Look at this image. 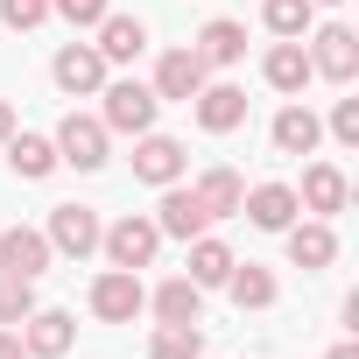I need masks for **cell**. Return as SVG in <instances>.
<instances>
[{
	"mask_svg": "<svg viewBox=\"0 0 359 359\" xmlns=\"http://www.w3.org/2000/svg\"><path fill=\"white\" fill-rule=\"evenodd\" d=\"M50 141H57V162H71L78 176L106 169V148H113V134H106L99 113H64V127H57Z\"/></svg>",
	"mask_w": 359,
	"mask_h": 359,
	"instance_id": "6da1fadb",
	"label": "cell"
},
{
	"mask_svg": "<svg viewBox=\"0 0 359 359\" xmlns=\"http://www.w3.org/2000/svg\"><path fill=\"white\" fill-rule=\"evenodd\" d=\"M99 99H106V113H99L106 134H148L155 127V106H162L141 78H113V85H99Z\"/></svg>",
	"mask_w": 359,
	"mask_h": 359,
	"instance_id": "7a4b0ae2",
	"label": "cell"
},
{
	"mask_svg": "<svg viewBox=\"0 0 359 359\" xmlns=\"http://www.w3.org/2000/svg\"><path fill=\"white\" fill-rule=\"evenodd\" d=\"M99 254H106L113 268H134V275H141V268H148V261L162 254V233H155V219L127 212L120 226H106V233H99Z\"/></svg>",
	"mask_w": 359,
	"mask_h": 359,
	"instance_id": "3957f363",
	"label": "cell"
},
{
	"mask_svg": "<svg viewBox=\"0 0 359 359\" xmlns=\"http://www.w3.org/2000/svg\"><path fill=\"white\" fill-rule=\"evenodd\" d=\"M141 310H148V289H141L134 268H106V275L92 282V317H99V324H134Z\"/></svg>",
	"mask_w": 359,
	"mask_h": 359,
	"instance_id": "277c9868",
	"label": "cell"
},
{
	"mask_svg": "<svg viewBox=\"0 0 359 359\" xmlns=\"http://www.w3.org/2000/svg\"><path fill=\"white\" fill-rule=\"evenodd\" d=\"M310 71L331 78V85H352V78H359V36H352L345 22H324V29L310 36Z\"/></svg>",
	"mask_w": 359,
	"mask_h": 359,
	"instance_id": "5b68a950",
	"label": "cell"
},
{
	"mask_svg": "<svg viewBox=\"0 0 359 359\" xmlns=\"http://www.w3.org/2000/svg\"><path fill=\"white\" fill-rule=\"evenodd\" d=\"M99 212L92 205H57L50 212V226H43V240L57 247V254H71V261H85V254H99Z\"/></svg>",
	"mask_w": 359,
	"mask_h": 359,
	"instance_id": "8992f818",
	"label": "cell"
},
{
	"mask_svg": "<svg viewBox=\"0 0 359 359\" xmlns=\"http://www.w3.org/2000/svg\"><path fill=\"white\" fill-rule=\"evenodd\" d=\"M50 78H57V92H71V99H92V92L106 85V57H99L92 43H64V50L50 57Z\"/></svg>",
	"mask_w": 359,
	"mask_h": 359,
	"instance_id": "52a82bcc",
	"label": "cell"
},
{
	"mask_svg": "<svg viewBox=\"0 0 359 359\" xmlns=\"http://www.w3.org/2000/svg\"><path fill=\"white\" fill-rule=\"evenodd\" d=\"M78 345V317L71 310H29L22 317V352L29 359H64Z\"/></svg>",
	"mask_w": 359,
	"mask_h": 359,
	"instance_id": "ba28073f",
	"label": "cell"
},
{
	"mask_svg": "<svg viewBox=\"0 0 359 359\" xmlns=\"http://www.w3.org/2000/svg\"><path fill=\"white\" fill-rule=\"evenodd\" d=\"M134 176H141V184H176V176H184V141H176V134H134Z\"/></svg>",
	"mask_w": 359,
	"mask_h": 359,
	"instance_id": "9c48e42d",
	"label": "cell"
},
{
	"mask_svg": "<svg viewBox=\"0 0 359 359\" xmlns=\"http://www.w3.org/2000/svg\"><path fill=\"white\" fill-rule=\"evenodd\" d=\"M212 71L198 64V50H162V64H155V99H169V106H191L198 99V85H205Z\"/></svg>",
	"mask_w": 359,
	"mask_h": 359,
	"instance_id": "30bf717a",
	"label": "cell"
},
{
	"mask_svg": "<svg viewBox=\"0 0 359 359\" xmlns=\"http://www.w3.org/2000/svg\"><path fill=\"white\" fill-rule=\"evenodd\" d=\"M155 233L162 240H198V233H212V219H205V205L184 191V184H162V205H155Z\"/></svg>",
	"mask_w": 359,
	"mask_h": 359,
	"instance_id": "8fae6325",
	"label": "cell"
},
{
	"mask_svg": "<svg viewBox=\"0 0 359 359\" xmlns=\"http://www.w3.org/2000/svg\"><path fill=\"white\" fill-rule=\"evenodd\" d=\"M345 198H352V184H345V169H338V162H310V169H303L296 205H303L310 219H338V212H345Z\"/></svg>",
	"mask_w": 359,
	"mask_h": 359,
	"instance_id": "7c38bea8",
	"label": "cell"
},
{
	"mask_svg": "<svg viewBox=\"0 0 359 359\" xmlns=\"http://www.w3.org/2000/svg\"><path fill=\"white\" fill-rule=\"evenodd\" d=\"M50 261H57V247H50L36 226H8V233H0V275H22V282H36Z\"/></svg>",
	"mask_w": 359,
	"mask_h": 359,
	"instance_id": "4fadbf2b",
	"label": "cell"
},
{
	"mask_svg": "<svg viewBox=\"0 0 359 359\" xmlns=\"http://www.w3.org/2000/svg\"><path fill=\"white\" fill-rule=\"evenodd\" d=\"M191 106H198V127H205V134H233V127H247V92L226 85V78H219V85L205 78Z\"/></svg>",
	"mask_w": 359,
	"mask_h": 359,
	"instance_id": "5bb4252c",
	"label": "cell"
},
{
	"mask_svg": "<svg viewBox=\"0 0 359 359\" xmlns=\"http://www.w3.org/2000/svg\"><path fill=\"white\" fill-rule=\"evenodd\" d=\"M191 50H198V64H205V71H233V64L247 57V22L219 15V22H205V29H198V43H191Z\"/></svg>",
	"mask_w": 359,
	"mask_h": 359,
	"instance_id": "9a60e30c",
	"label": "cell"
},
{
	"mask_svg": "<svg viewBox=\"0 0 359 359\" xmlns=\"http://www.w3.org/2000/svg\"><path fill=\"white\" fill-rule=\"evenodd\" d=\"M240 212H247L261 233H289V226L303 219V205H296V191H289V184H254V191L240 198Z\"/></svg>",
	"mask_w": 359,
	"mask_h": 359,
	"instance_id": "2e32d148",
	"label": "cell"
},
{
	"mask_svg": "<svg viewBox=\"0 0 359 359\" xmlns=\"http://www.w3.org/2000/svg\"><path fill=\"white\" fill-rule=\"evenodd\" d=\"M282 240H289V261H296V268H310V275L338 261V233H331V219H296Z\"/></svg>",
	"mask_w": 359,
	"mask_h": 359,
	"instance_id": "e0dca14e",
	"label": "cell"
},
{
	"mask_svg": "<svg viewBox=\"0 0 359 359\" xmlns=\"http://www.w3.org/2000/svg\"><path fill=\"white\" fill-rule=\"evenodd\" d=\"M191 198L205 205V219H240V198H247V184H240V169H226V162H212L198 184H191Z\"/></svg>",
	"mask_w": 359,
	"mask_h": 359,
	"instance_id": "ac0fdd59",
	"label": "cell"
},
{
	"mask_svg": "<svg viewBox=\"0 0 359 359\" xmlns=\"http://www.w3.org/2000/svg\"><path fill=\"white\" fill-rule=\"evenodd\" d=\"M0 148H8V169L22 176V184H43V176H57V169H64V162H57V141H50V134H8Z\"/></svg>",
	"mask_w": 359,
	"mask_h": 359,
	"instance_id": "d6986e66",
	"label": "cell"
},
{
	"mask_svg": "<svg viewBox=\"0 0 359 359\" xmlns=\"http://www.w3.org/2000/svg\"><path fill=\"white\" fill-rule=\"evenodd\" d=\"M148 310H155L162 324H205V289H198L191 275H169V282L148 296Z\"/></svg>",
	"mask_w": 359,
	"mask_h": 359,
	"instance_id": "ffe728a7",
	"label": "cell"
},
{
	"mask_svg": "<svg viewBox=\"0 0 359 359\" xmlns=\"http://www.w3.org/2000/svg\"><path fill=\"white\" fill-rule=\"evenodd\" d=\"M106 64H134L141 50H148V29H141V15H106L99 22V43H92Z\"/></svg>",
	"mask_w": 359,
	"mask_h": 359,
	"instance_id": "44dd1931",
	"label": "cell"
},
{
	"mask_svg": "<svg viewBox=\"0 0 359 359\" xmlns=\"http://www.w3.org/2000/svg\"><path fill=\"white\" fill-rule=\"evenodd\" d=\"M261 78H268L275 92L303 99V85H310L317 71H310V50H303V43H275V50H268V64H261Z\"/></svg>",
	"mask_w": 359,
	"mask_h": 359,
	"instance_id": "7402d4cb",
	"label": "cell"
},
{
	"mask_svg": "<svg viewBox=\"0 0 359 359\" xmlns=\"http://www.w3.org/2000/svg\"><path fill=\"white\" fill-rule=\"evenodd\" d=\"M268 134H275V148H282V155H317V141H324V120H317L310 106H282Z\"/></svg>",
	"mask_w": 359,
	"mask_h": 359,
	"instance_id": "603a6c76",
	"label": "cell"
},
{
	"mask_svg": "<svg viewBox=\"0 0 359 359\" xmlns=\"http://www.w3.org/2000/svg\"><path fill=\"white\" fill-rule=\"evenodd\" d=\"M233 261H240V254H233L226 240H212V233H198V240H191V282H198V289H226Z\"/></svg>",
	"mask_w": 359,
	"mask_h": 359,
	"instance_id": "cb8c5ba5",
	"label": "cell"
},
{
	"mask_svg": "<svg viewBox=\"0 0 359 359\" xmlns=\"http://www.w3.org/2000/svg\"><path fill=\"white\" fill-rule=\"evenodd\" d=\"M226 296H233L240 310H268L282 289H275V275H268L261 261H233V275H226Z\"/></svg>",
	"mask_w": 359,
	"mask_h": 359,
	"instance_id": "d4e9b609",
	"label": "cell"
},
{
	"mask_svg": "<svg viewBox=\"0 0 359 359\" xmlns=\"http://www.w3.org/2000/svg\"><path fill=\"white\" fill-rule=\"evenodd\" d=\"M261 22H268V36L303 43V36H310V22H317V8H310V0H261Z\"/></svg>",
	"mask_w": 359,
	"mask_h": 359,
	"instance_id": "484cf974",
	"label": "cell"
},
{
	"mask_svg": "<svg viewBox=\"0 0 359 359\" xmlns=\"http://www.w3.org/2000/svg\"><path fill=\"white\" fill-rule=\"evenodd\" d=\"M148 359H205V331L198 324H155Z\"/></svg>",
	"mask_w": 359,
	"mask_h": 359,
	"instance_id": "4316f807",
	"label": "cell"
},
{
	"mask_svg": "<svg viewBox=\"0 0 359 359\" xmlns=\"http://www.w3.org/2000/svg\"><path fill=\"white\" fill-rule=\"evenodd\" d=\"M36 310V282H22V275H0V324H22Z\"/></svg>",
	"mask_w": 359,
	"mask_h": 359,
	"instance_id": "83f0119b",
	"label": "cell"
},
{
	"mask_svg": "<svg viewBox=\"0 0 359 359\" xmlns=\"http://www.w3.org/2000/svg\"><path fill=\"white\" fill-rule=\"evenodd\" d=\"M0 22H8L15 36H29V29L50 22V0H0Z\"/></svg>",
	"mask_w": 359,
	"mask_h": 359,
	"instance_id": "f1b7e54d",
	"label": "cell"
},
{
	"mask_svg": "<svg viewBox=\"0 0 359 359\" xmlns=\"http://www.w3.org/2000/svg\"><path fill=\"white\" fill-rule=\"evenodd\" d=\"M50 15H64L71 29H99L113 8H106V0H50Z\"/></svg>",
	"mask_w": 359,
	"mask_h": 359,
	"instance_id": "f546056e",
	"label": "cell"
},
{
	"mask_svg": "<svg viewBox=\"0 0 359 359\" xmlns=\"http://www.w3.org/2000/svg\"><path fill=\"white\" fill-rule=\"evenodd\" d=\"M331 141L338 148H359V99H338L331 106Z\"/></svg>",
	"mask_w": 359,
	"mask_h": 359,
	"instance_id": "4dcf8cb0",
	"label": "cell"
},
{
	"mask_svg": "<svg viewBox=\"0 0 359 359\" xmlns=\"http://www.w3.org/2000/svg\"><path fill=\"white\" fill-rule=\"evenodd\" d=\"M0 359H29L22 352V331H0Z\"/></svg>",
	"mask_w": 359,
	"mask_h": 359,
	"instance_id": "1f68e13d",
	"label": "cell"
},
{
	"mask_svg": "<svg viewBox=\"0 0 359 359\" xmlns=\"http://www.w3.org/2000/svg\"><path fill=\"white\" fill-rule=\"evenodd\" d=\"M8 134H15V106H8V99H0V141H8Z\"/></svg>",
	"mask_w": 359,
	"mask_h": 359,
	"instance_id": "d6a6232c",
	"label": "cell"
},
{
	"mask_svg": "<svg viewBox=\"0 0 359 359\" xmlns=\"http://www.w3.org/2000/svg\"><path fill=\"white\" fill-rule=\"evenodd\" d=\"M331 359H359V345H331Z\"/></svg>",
	"mask_w": 359,
	"mask_h": 359,
	"instance_id": "836d02e7",
	"label": "cell"
},
{
	"mask_svg": "<svg viewBox=\"0 0 359 359\" xmlns=\"http://www.w3.org/2000/svg\"><path fill=\"white\" fill-rule=\"evenodd\" d=\"M310 8H338V0H310Z\"/></svg>",
	"mask_w": 359,
	"mask_h": 359,
	"instance_id": "e575fe53",
	"label": "cell"
}]
</instances>
